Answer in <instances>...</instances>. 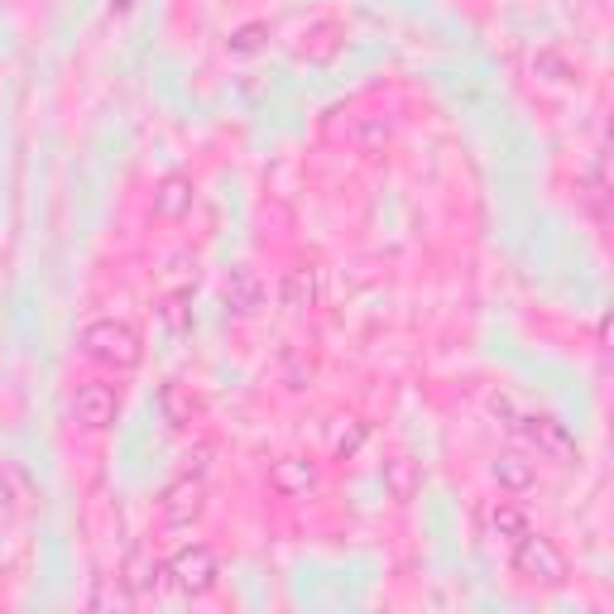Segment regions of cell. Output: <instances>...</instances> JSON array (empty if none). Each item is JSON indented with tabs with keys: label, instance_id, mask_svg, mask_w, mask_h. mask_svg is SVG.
Here are the masks:
<instances>
[{
	"label": "cell",
	"instance_id": "19",
	"mask_svg": "<svg viewBox=\"0 0 614 614\" xmlns=\"http://www.w3.org/2000/svg\"><path fill=\"white\" fill-rule=\"evenodd\" d=\"M365 433H370V427H365L360 418H341V427L331 433V456L350 460V456H356V452L365 447Z\"/></svg>",
	"mask_w": 614,
	"mask_h": 614
},
{
	"label": "cell",
	"instance_id": "21",
	"mask_svg": "<svg viewBox=\"0 0 614 614\" xmlns=\"http://www.w3.org/2000/svg\"><path fill=\"white\" fill-rule=\"evenodd\" d=\"M524 413H528V408L518 404L514 394H504V389H499V394H489V418H499L504 427H509V433H518V423H524Z\"/></svg>",
	"mask_w": 614,
	"mask_h": 614
},
{
	"label": "cell",
	"instance_id": "15",
	"mask_svg": "<svg viewBox=\"0 0 614 614\" xmlns=\"http://www.w3.org/2000/svg\"><path fill=\"white\" fill-rule=\"evenodd\" d=\"M336 49H341V29H336L331 20H321L303 34V58H313V63H331Z\"/></svg>",
	"mask_w": 614,
	"mask_h": 614
},
{
	"label": "cell",
	"instance_id": "4",
	"mask_svg": "<svg viewBox=\"0 0 614 614\" xmlns=\"http://www.w3.org/2000/svg\"><path fill=\"white\" fill-rule=\"evenodd\" d=\"M207 514V481L197 471H182L178 481L164 485L159 495V518L168 528H192L197 518Z\"/></svg>",
	"mask_w": 614,
	"mask_h": 614
},
{
	"label": "cell",
	"instance_id": "12",
	"mask_svg": "<svg viewBox=\"0 0 614 614\" xmlns=\"http://www.w3.org/2000/svg\"><path fill=\"white\" fill-rule=\"evenodd\" d=\"M321 294H327V284H321V269H313V265L288 269V279H284V307L307 313V307L321 303Z\"/></svg>",
	"mask_w": 614,
	"mask_h": 614
},
{
	"label": "cell",
	"instance_id": "9",
	"mask_svg": "<svg viewBox=\"0 0 614 614\" xmlns=\"http://www.w3.org/2000/svg\"><path fill=\"white\" fill-rule=\"evenodd\" d=\"M221 303L230 307L236 317H250L259 303H265V284H259V274L250 265H240V269H230V279L221 284Z\"/></svg>",
	"mask_w": 614,
	"mask_h": 614
},
{
	"label": "cell",
	"instance_id": "2",
	"mask_svg": "<svg viewBox=\"0 0 614 614\" xmlns=\"http://www.w3.org/2000/svg\"><path fill=\"white\" fill-rule=\"evenodd\" d=\"M514 547V572L528 581V586H562L566 576H572V562H566V552L552 543V537H543V533H524L518 543H509Z\"/></svg>",
	"mask_w": 614,
	"mask_h": 614
},
{
	"label": "cell",
	"instance_id": "8",
	"mask_svg": "<svg viewBox=\"0 0 614 614\" xmlns=\"http://www.w3.org/2000/svg\"><path fill=\"white\" fill-rule=\"evenodd\" d=\"M197 207V182L188 174H168L154 188V217L159 221H188Z\"/></svg>",
	"mask_w": 614,
	"mask_h": 614
},
{
	"label": "cell",
	"instance_id": "10",
	"mask_svg": "<svg viewBox=\"0 0 614 614\" xmlns=\"http://www.w3.org/2000/svg\"><path fill=\"white\" fill-rule=\"evenodd\" d=\"M379 481H384V495H389L394 504H408L423 489V466L413 456H389L384 471H379Z\"/></svg>",
	"mask_w": 614,
	"mask_h": 614
},
{
	"label": "cell",
	"instance_id": "13",
	"mask_svg": "<svg viewBox=\"0 0 614 614\" xmlns=\"http://www.w3.org/2000/svg\"><path fill=\"white\" fill-rule=\"evenodd\" d=\"M346 140H350V149L375 154V149H384L394 140V130H389V120H384V116H356V120H350V130H346Z\"/></svg>",
	"mask_w": 614,
	"mask_h": 614
},
{
	"label": "cell",
	"instance_id": "14",
	"mask_svg": "<svg viewBox=\"0 0 614 614\" xmlns=\"http://www.w3.org/2000/svg\"><path fill=\"white\" fill-rule=\"evenodd\" d=\"M485 524H489V533L495 537H504V543H518V537L528 533V514L518 509V504H509V499H499L495 509L485 514Z\"/></svg>",
	"mask_w": 614,
	"mask_h": 614
},
{
	"label": "cell",
	"instance_id": "5",
	"mask_svg": "<svg viewBox=\"0 0 614 614\" xmlns=\"http://www.w3.org/2000/svg\"><path fill=\"white\" fill-rule=\"evenodd\" d=\"M116 413H120V398H116L111 384H101V379L77 384V394H72V423L77 427H87V433H106V427L116 423Z\"/></svg>",
	"mask_w": 614,
	"mask_h": 614
},
{
	"label": "cell",
	"instance_id": "20",
	"mask_svg": "<svg viewBox=\"0 0 614 614\" xmlns=\"http://www.w3.org/2000/svg\"><path fill=\"white\" fill-rule=\"evenodd\" d=\"M135 601H140V595H135V591H130V586H126V581H120V576L101 581V586L91 591V605H97V610H130Z\"/></svg>",
	"mask_w": 614,
	"mask_h": 614
},
{
	"label": "cell",
	"instance_id": "6",
	"mask_svg": "<svg viewBox=\"0 0 614 614\" xmlns=\"http://www.w3.org/2000/svg\"><path fill=\"white\" fill-rule=\"evenodd\" d=\"M518 433H524L537 456H547V460H576V437L566 433V423L557 418H547V413H524V423H518Z\"/></svg>",
	"mask_w": 614,
	"mask_h": 614
},
{
	"label": "cell",
	"instance_id": "1",
	"mask_svg": "<svg viewBox=\"0 0 614 614\" xmlns=\"http://www.w3.org/2000/svg\"><path fill=\"white\" fill-rule=\"evenodd\" d=\"M77 346H82L87 360L106 365V370H135V365L145 360L140 331H135L130 321H120V317H97V321H87L82 336H77Z\"/></svg>",
	"mask_w": 614,
	"mask_h": 614
},
{
	"label": "cell",
	"instance_id": "7",
	"mask_svg": "<svg viewBox=\"0 0 614 614\" xmlns=\"http://www.w3.org/2000/svg\"><path fill=\"white\" fill-rule=\"evenodd\" d=\"M317 481H321V471H317V460H307V456H279L269 466V489H274V495H284V499L313 495Z\"/></svg>",
	"mask_w": 614,
	"mask_h": 614
},
{
	"label": "cell",
	"instance_id": "18",
	"mask_svg": "<svg viewBox=\"0 0 614 614\" xmlns=\"http://www.w3.org/2000/svg\"><path fill=\"white\" fill-rule=\"evenodd\" d=\"M265 39H269V24H259V20H250V24H236V29H230V34H226V53L250 58V53L265 49Z\"/></svg>",
	"mask_w": 614,
	"mask_h": 614
},
{
	"label": "cell",
	"instance_id": "3",
	"mask_svg": "<svg viewBox=\"0 0 614 614\" xmlns=\"http://www.w3.org/2000/svg\"><path fill=\"white\" fill-rule=\"evenodd\" d=\"M164 566H168V586H174L178 595H188V601H192V595H207L211 586H217V576H221L217 552H211L207 543H188V547H178Z\"/></svg>",
	"mask_w": 614,
	"mask_h": 614
},
{
	"label": "cell",
	"instance_id": "16",
	"mask_svg": "<svg viewBox=\"0 0 614 614\" xmlns=\"http://www.w3.org/2000/svg\"><path fill=\"white\" fill-rule=\"evenodd\" d=\"M533 77H537V82H547V87H572L576 68H572V58H562L557 49H543L533 58Z\"/></svg>",
	"mask_w": 614,
	"mask_h": 614
},
{
	"label": "cell",
	"instance_id": "22",
	"mask_svg": "<svg viewBox=\"0 0 614 614\" xmlns=\"http://www.w3.org/2000/svg\"><path fill=\"white\" fill-rule=\"evenodd\" d=\"M164 321H168V327H174V331L188 327V294H174V298L164 303Z\"/></svg>",
	"mask_w": 614,
	"mask_h": 614
},
{
	"label": "cell",
	"instance_id": "11",
	"mask_svg": "<svg viewBox=\"0 0 614 614\" xmlns=\"http://www.w3.org/2000/svg\"><path fill=\"white\" fill-rule=\"evenodd\" d=\"M489 481H495L499 489H509V495H524V489H533L537 471H533V460L524 452H499L495 460H489Z\"/></svg>",
	"mask_w": 614,
	"mask_h": 614
},
{
	"label": "cell",
	"instance_id": "17",
	"mask_svg": "<svg viewBox=\"0 0 614 614\" xmlns=\"http://www.w3.org/2000/svg\"><path fill=\"white\" fill-rule=\"evenodd\" d=\"M159 408H164V418L174 423V427H188V423H192V413H197V398H192L188 389H182V384H164Z\"/></svg>",
	"mask_w": 614,
	"mask_h": 614
}]
</instances>
